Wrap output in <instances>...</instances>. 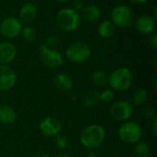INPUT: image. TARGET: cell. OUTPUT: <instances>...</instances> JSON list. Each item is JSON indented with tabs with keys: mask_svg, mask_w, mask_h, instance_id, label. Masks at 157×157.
Wrapping results in <instances>:
<instances>
[{
	"mask_svg": "<svg viewBox=\"0 0 157 157\" xmlns=\"http://www.w3.org/2000/svg\"><path fill=\"white\" fill-rule=\"evenodd\" d=\"M132 3L133 4H137V5H142V4H144L146 2H148L149 0H130Z\"/></svg>",
	"mask_w": 157,
	"mask_h": 157,
	"instance_id": "1f68e13d",
	"label": "cell"
},
{
	"mask_svg": "<svg viewBox=\"0 0 157 157\" xmlns=\"http://www.w3.org/2000/svg\"><path fill=\"white\" fill-rule=\"evenodd\" d=\"M142 115L146 119V120H154L155 117V110L153 108H144L142 111Z\"/></svg>",
	"mask_w": 157,
	"mask_h": 157,
	"instance_id": "4316f807",
	"label": "cell"
},
{
	"mask_svg": "<svg viewBox=\"0 0 157 157\" xmlns=\"http://www.w3.org/2000/svg\"><path fill=\"white\" fill-rule=\"evenodd\" d=\"M55 1H57V2H59V3H66V2H68L69 0H55Z\"/></svg>",
	"mask_w": 157,
	"mask_h": 157,
	"instance_id": "e575fe53",
	"label": "cell"
},
{
	"mask_svg": "<svg viewBox=\"0 0 157 157\" xmlns=\"http://www.w3.org/2000/svg\"><path fill=\"white\" fill-rule=\"evenodd\" d=\"M133 112L132 105L125 100H121L113 103L109 108L110 117L117 121H128Z\"/></svg>",
	"mask_w": 157,
	"mask_h": 157,
	"instance_id": "9c48e42d",
	"label": "cell"
},
{
	"mask_svg": "<svg viewBox=\"0 0 157 157\" xmlns=\"http://www.w3.org/2000/svg\"><path fill=\"white\" fill-rule=\"evenodd\" d=\"M60 41H61V40H60V38H59L58 36H56V35H51V36H49V37L46 39L44 44H45L48 48L54 49L55 47H57V46L60 44Z\"/></svg>",
	"mask_w": 157,
	"mask_h": 157,
	"instance_id": "484cf974",
	"label": "cell"
},
{
	"mask_svg": "<svg viewBox=\"0 0 157 157\" xmlns=\"http://www.w3.org/2000/svg\"><path fill=\"white\" fill-rule=\"evenodd\" d=\"M136 29L143 35H151L155 30V19L148 15L141 16L135 23Z\"/></svg>",
	"mask_w": 157,
	"mask_h": 157,
	"instance_id": "4fadbf2b",
	"label": "cell"
},
{
	"mask_svg": "<svg viewBox=\"0 0 157 157\" xmlns=\"http://www.w3.org/2000/svg\"><path fill=\"white\" fill-rule=\"evenodd\" d=\"M17 120L16 110L7 104L0 105V123L11 124Z\"/></svg>",
	"mask_w": 157,
	"mask_h": 157,
	"instance_id": "e0dca14e",
	"label": "cell"
},
{
	"mask_svg": "<svg viewBox=\"0 0 157 157\" xmlns=\"http://www.w3.org/2000/svg\"><path fill=\"white\" fill-rule=\"evenodd\" d=\"M110 21L115 25V27L128 29L133 24L134 21L133 11L126 5L116 6L111 10Z\"/></svg>",
	"mask_w": 157,
	"mask_h": 157,
	"instance_id": "5b68a950",
	"label": "cell"
},
{
	"mask_svg": "<svg viewBox=\"0 0 157 157\" xmlns=\"http://www.w3.org/2000/svg\"><path fill=\"white\" fill-rule=\"evenodd\" d=\"M17 55L16 45L10 41H3L0 43V64H10Z\"/></svg>",
	"mask_w": 157,
	"mask_h": 157,
	"instance_id": "7c38bea8",
	"label": "cell"
},
{
	"mask_svg": "<svg viewBox=\"0 0 157 157\" xmlns=\"http://www.w3.org/2000/svg\"><path fill=\"white\" fill-rule=\"evenodd\" d=\"M92 51L90 46L83 41H75L71 43L66 51V58L74 63H84L91 57Z\"/></svg>",
	"mask_w": 157,
	"mask_h": 157,
	"instance_id": "277c9868",
	"label": "cell"
},
{
	"mask_svg": "<svg viewBox=\"0 0 157 157\" xmlns=\"http://www.w3.org/2000/svg\"><path fill=\"white\" fill-rule=\"evenodd\" d=\"M100 102L99 92L97 90L88 91L83 98V104L86 108H93Z\"/></svg>",
	"mask_w": 157,
	"mask_h": 157,
	"instance_id": "d6986e66",
	"label": "cell"
},
{
	"mask_svg": "<svg viewBox=\"0 0 157 157\" xmlns=\"http://www.w3.org/2000/svg\"><path fill=\"white\" fill-rule=\"evenodd\" d=\"M39 51L40 53V61L46 67L57 69L63 63V56L59 51L48 48L44 43L40 46Z\"/></svg>",
	"mask_w": 157,
	"mask_h": 157,
	"instance_id": "52a82bcc",
	"label": "cell"
},
{
	"mask_svg": "<svg viewBox=\"0 0 157 157\" xmlns=\"http://www.w3.org/2000/svg\"><path fill=\"white\" fill-rule=\"evenodd\" d=\"M22 27L18 17H6L0 22V34L6 39H14L20 34Z\"/></svg>",
	"mask_w": 157,
	"mask_h": 157,
	"instance_id": "ba28073f",
	"label": "cell"
},
{
	"mask_svg": "<svg viewBox=\"0 0 157 157\" xmlns=\"http://www.w3.org/2000/svg\"><path fill=\"white\" fill-rule=\"evenodd\" d=\"M54 142H55L56 147L58 149H60V150H65L68 147V144H69L68 138L65 135H63V134L56 135Z\"/></svg>",
	"mask_w": 157,
	"mask_h": 157,
	"instance_id": "cb8c5ba5",
	"label": "cell"
},
{
	"mask_svg": "<svg viewBox=\"0 0 157 157\" xmlns=\"http://www.w3.org/2000/svg\"><path fill=\"white\" fill-rule=\"evenodd\" d=\"M148 99V91L145 88L137 89L132 95V104L134 106H142Z\"/></svg>",
	"mask_w": 157,
	"mask_h": 157,
	"instance_id": "44dd1931",
	"label": "cell"
},
{
	"mask_svg": "<svg viewBox=\"0 0 157 157\" xmlns=\"http://www.w3.org/2000/svg\"><path fill=\"white\" fill-rule=\"evenodd\" d=\"M108 83L112 90L123 92L131 88L133 83V75L127 67H119L110 73Z\"/></svg>",
	"mask_w": 157,
	"mask_h": 157,
	"instance_id": "3957f363",
	"label": "cell"
},
{
	"mask_svg": "<svg viewBox=\"0 0 157 157\" xmlns=\"http://www.w3.org/2000/svg\"><path fill=\"white\" fill-rule=\"evenodd\" d=\"M108 78L109 75L101 69L95 70L91 74V81L97 86H104L108 83Z\"/></svg>",
	"mask_w": 157,
	"mask_h": 157,
	"instance_id": "ffe728a7",
	"label": "cell"
},
{
	"mask_svg": "<svg viewBox=\"0 0 157 157\" xmlns=\"http://www.w3.org/2000/svg\"><path fill=\"white\" fill-rule=\"evenodd\" d=\"M80 13L72 7H65L60 9L56 16L55 21L57 26L63 31L72 32L76 30L81 24Z\"/></svg>",
	"mask_w": 157,
	"mask_h": 157,
	"instance_id": "7a4b0ae2",
	"label": "cell"
},
{
	"mask_svg": "<svg viewBox=\"0 0 157 157\" xmlns=\"http://www.w3.org/2000/svg\"><path fill=\"white\" fill-rule=\"evenodd\" d=\"M54 157H73L71 155H68V154H59L57 155H55Z\"/></svg>",
	"mask_w": 157,
	"mask_h": 157,
	"instance_id": "d6a6232c",
	"label": "cell"
},
{
	"mask_svg": "<svg viewBox=\"0 0 157 157\" xmlns=\"http://www.w3.org/2000/svg\"><path fill=\"white\" fill-rule=\"evenodd\" d=\"M149 45L153 50H157V35L153 33L149 38Z\"/></svg>",
	"mask_w": 157,
	"mask_h": 157,
	"instance_id": "83f0119b",
	"label": "cell"
},
{
	"mask_svg": "<svg viewBox=\"0 0 157 157\" xmlns=\"http://www.w3.org/2000/svg\"><path fill=\"white\" fill-rule=\"evenodd\" d=\"M152 129H153V133L155 136H156L157 134V118H155L153 120V125H152Z\"/></svg>",
	"mask_w": 157,
	"mask_h": 157,
	"instance_id": "f546056e",
	"label": "cell"
},
{
	"mask_svg": "<svg viewBox=\"0 0 157 157\" xmlns=\"http://www.w3.org/2000/svg\"><path fill=\"white\" fill-rule=\"evenodd\" d=\"M84 6H84V2L82 0H75L73 2V7L72 8H74L75 10L79 12V11H81L83 9Z\"/></svg>",
	"mask_w": 157,
	"mask_h": 157,
	"instance_id": "f1b7e54d",
	"label": "cell"
},
{
	"mask_svg": "<svg viewBox=\"0 0 157 157\" xmlns=\"http://www.w3.org/2000/svg\"><path fill=\"white\" fill-rule=\"evenodd\" d=\"M38 16V7L33 3L24 4L18 12V18L22 23H30L36 19Z\"/></svg>",
	"mask_w": 157,
	"mask_h": 157,
	"instance_id": "5bb4252c",
	"label": "cell"
},
{
	"mask_svg": "<svg viewBox=\"0 0 157 157\" xmlns=\"http://www.w3.org/2000/svg\"><path fill=\"white\" fill-rule=\"evenodd\" d=\"M80 16L87 22H96L101 17V10L96 5H87L83 7Z\"/></svg>",
	"mask_w": 157,
	"mask_h": 157,
	"instance_id": "2e32d148",
	"label": "cell"
},
{
	"mask_svg": "<svg viewBox=\"0 0 157 157\" xmlns=\"http://www.w3.org/2000/svg\"><path fill=\"white\" fill-rule=\"evenodd\" d=\"M100 101L105 103H110L114 98V91L110 88L104 89L102 92H99Z\"/></svg>",
	"mask_w": 157,
	"mask_h": 157,
	"instance_id": "d4e9b609",
	"label": "cell"
},
{
	"mask_svg": "<svg viewBox=\"0 0 157 157\" xmlns=\"http://www.w3.org/2000/svg\"><path fill=\"white\" fill-rule=\"evenodd\" d=\"M135 154L138 157H148L150 155V146L147 143L139 141L135 145Z\"/></svg>",
	"mask_w": 157,
	"mask_h": 157,
	"instance_id": "603a6c76",
	"label": "cell"
},
{
	"mask_svg": "<svg viewBox=\"0 0 157 157\" xmlns=\"http://www.w3.org/2000/svg\"><path fill=\"white\" fill-rule=\"evenodd\" d=\"M118 134L119 138L123 143L133 144L141 140L143 136V131L141 126L137 122L126 121L119 128Z\"/></svg>",
	"mask_w": 157,
	"mask_h": 157,
	"instance_id": "8992f818",
	"label": "cell"
},
{
	"mask_svg": "<svg viewBox=\"0 0 157 157\" xmlns=\"http://www.w3.org/2000/svg\"><path fill=\"white\" fill-rule=\"evenodd\" d=\"M40 132L47 137H55L62 131V124L53 117H45L39 124Z\"/></svg>",
	"mask_w": 157,
	"mask_h": 157,
	"instance_id": "8fae6325",
	"label": "cell"
},
{
	"mask_svg": "<svg viewBox=\"0 0 157 157\" xmlns=\"http://www.w3.org/2000/svg\"><path fill=\"white\" fill-rule=\"evenodd\" d=\"M116 27L110 19L103 20L98 27V33L103 39H109L115 33Z\"/></svg>",
	"mask_w": 157,
	"mask_h": 157,
	"instance_id": "ac0fdd59",
	"label": "cell"
},
{
	"mask_svg": "<svg viewBox=\"0 0 157 157\" xmlns=\"http://www.w3.org/2000/svg\"><path fill=\"white\" fill-rule=\"evenodd\" d=\"M34 157H51V156H50V155H49L48 153H46V152H44V151H39V152H37V153L35 154Z\"/></svg>",
	"mask_w": 157,
	"mask_h": 157,
	"instance_id": "4dcf8cb0",
	"label": "cell"
},
{
	"mask_svg": "<svg viewBox=\"0 0 157 157\" xmlns=\"http://www.w3.org/2000/svg\"><path fill=\"white\" fill-rule=\"evenodd\" d=\"M20 35L25 41L32 42L37 38V31L31 26H25V27H22V29L20 31Z\"/></svg>",
	"mask_w": 157,
	"mask_h": 157,
	"instance_id": "7402d4cb",
	"label": "cell"
},
{
	"mask_svg": "<svg viewBox=\"0 0 157 157\" xmlns=\"http://www.w3.org/2000/svg\"><path fill=\"white\" fill-rule=\"evenodd\" d=\"M17 83V74L9 66L0 64V91L12 89Z\"/></svg>",
	"mask_w": 157,
	"mask_h": 157,
	"instance_id": "30bf717a",
	"label": "cell"
},
{
	"mask_svg": "<svg viewBox=\"0 0 157 157\" xmlns=\"http://www.w3.org/2000/svg\"><path fill=\"white\" fill-rule=\"evenodd\" d=\"M106 131L99 124H91L84 128L80 134L81 144L89 150L98 148L105 141Z\"/></svg>",
	"mask_w": 157,
	"mask_h": 157,
	"instance_id": "6da1fadb",
	"label": "cell"
},
{
	"mask_svg": "<svg viewBox=\"0 0 157 157\" xmlns=\"http://www.w3.org/2000/svg\"><path fill=\"white\" fill-rule=\"evenodd\" d=\"M86 157H98V155H96V153H94V152H89Z\"/></svg>",
	"mask_w": 157,
	"mask_h": 157,
	"instance_id": "836d02e7",
	"label": "cell"
},
{
	"mask_svg": "<svg viewBox=\"0 0 157 157\" xmlns=\"http://www.w3.org/2000/svg\"><path fill=\"white\" fill-rule=\"evenodd\" d=\"M53 84L58 90L63 91V92L71 91L74 86L73 78L71 77L69 74L64 73V72L59 73L55 75L53 79Z\"/></svg>",
	"mask_w": 157,
	"mask_h": 157,
	"instance_id": "9a60e30c",
	"label": "cell"
}]
</instances>
